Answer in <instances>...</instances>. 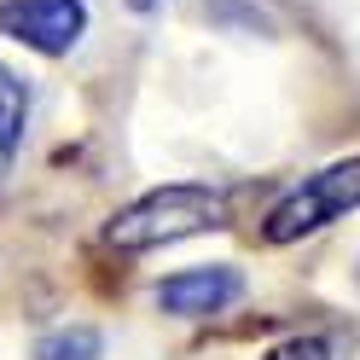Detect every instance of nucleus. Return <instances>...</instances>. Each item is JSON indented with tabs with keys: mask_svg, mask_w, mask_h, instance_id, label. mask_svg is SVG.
Here are the masks:
<instances>
[{
	"mask_svg": "<svg viewBox=\"0 0 360 360\" xmlns=\"http://www.w3.org/2000/svg\"><path fill=\"white\" fill-rule=\"evenodd\" d=\"M221 221H227L221 192H210V186H163V192L140 198L134 210H122L117 221H110V244H122V250H146V244H169V238L221 227Z\"/></svg>",
	"mask_w": 360,
	"mask_h": 360,
	"instance_id": "obj_1",
	"label": "nucleus"
},
{
	"mask_svg": "<svg viewBox=\"0 0 360 360\" xmlns=\"http://www.w3.org/2000/svg\"><path fill=\"white\" fill-rule=\"evenodd\" d=\"M354 204H360V157L308 174L302 186L290 192L274 215H267L262 238H267V244H290V238H302V233H314V227H326V221H337V215L354 210Z\"/></svg>",
	"mask_w": 360,
	"mask_h": 360,
	"instance_id": "obj_2",
	"label": "nucleus"
},
{
	"mask_svg": "<svg viewBox=\"0 0 360 360\" xmlns=\"http://www.w3.org/2000/svg\"><path fill=\"white\" fill-rule=\"evenodd\" d=\"M87 30L82 0H0V35L24 41L35 53H70Z\"/></svg>",
	"mask_w": 360,
	"mask_h": 360,
	"instance_id": "obj_3",
	"label": "nucleus"
},
{
	"mask_svg": "<svg viewBox=\"0 0 360 360\" xmlns=\"http://www.w3.org/2000/svg\"><path fill=\"white\" fill-rule=\"evenodd\" d=\"M238 290H244V279L233 267H192V274H174V279L157 285V308L192 320V314H221Z\"/></svg>",
	"mask_w": 360,
	"mask_h": 360,
	"instance_id": "obj_4",
	"label": "nucleus"
},
{
	"mask_svg": "<svg viewBox=\"0 0 360 360\" xmlns=\"http://www.w3.org/2000/svg\"><path fill=\"white\" fill-rule=\"evenodd\" d=\"M35 360H99V331L94 326H64L35 343Z\"/></svg>",
	"mask_w": 360,
	"mask_h": 360,
	"instance_id": "obj_5",
	"label": "nucleus"
},
{
	"mask_svg": "<svg viewBox=\"0 0 360 360\" xmlns=\"http://www.w3.org/2000/svg\"><path fill=\"white\" fill-rule=\"evenodd\" d=\"M18 134H24V87H18V76L0 64V169H6Z\"/></svg>",
	"mask_w": 360,
	"mask_h": 360,
	"instance_id": "obj_6",
	"label": "nucleus"
},
{
	"mask_svg": "<svg viewBox=\"0 0 360 360\" xmlns=\"http://www.w3.org/2000/svg\"><path fill=\"white\" fill-rule=\"evenodd\" d=\"M267 360H331V349L320 343V337H290V343H279Z\"/></svg>",
	"mask_w": 360,
	"mask_h": 360,
	"instance_id": "obj_7",
	"label": "nucleus"
},
{
	"mask_svg": "<svg viewBox=\"0 0 360 360\" xmlns=\"http://www.w3.org/2000/svg\"><path fill=\"white\" fill-rule=\"evenodd\" d=\"M128 6H134V12H151V6H163V0H128Z\"/></svg>",
	"mask_w": 360,
	"mask_h": 360,
	"instance_id": "obj_8",
	"label": "nucleus"
}]
</instances>
